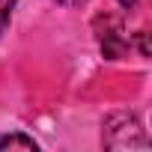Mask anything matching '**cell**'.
<instances>
[{
    "label": "cell",
    "mask_w": 152,
    "mask_h": 152,
    "mask_svg": "<svg viewBox=\"0 0 152 152\" xmlns=\"http://www.w3.org/2000/svg\"><path fill=\"white\" fill-rule=\"evenodd\" d=\"M107 149H146V134L137 122V116L131 113H110L104 119V134H102Z\"/></svg>",
    "instance_id": "cell-1"
},
{
    "label": "cell",
    "mask_w": 152,
    "mask_h": 152,
    "mask_svg": "<svg viewBox=\"0 0 152 152\" xmlns=\"http://www.w3.org/2000/svg\"><path fill=\"white\" fill-rule=\"evenodd\" d=\"M0 149H36V140L27 134H3L0 137Z\"/></svg>",
    "instance_id": "cell-2"
},
{
    "label": "cell",
    "mask_w": 152,
    "mask_h": 152,
    "mask_svg": "<svg viewBox=\"0 0 152 152\" xmlns=\"http://www.w3.org/2000/svg\"><path fill=\"white\" fill-rule=\"evenodd\" d=\"M18 0H0V33L9 27V18H12V9H15Z\"/></svg>",
    "instance_id": "cell-3"
},
{
    "label": "cell",
    "mask_w": 152,
    "mask_h": 152,
    "mask_svg": "<svg viewBox=\"0 0 152 152\" xmlns=\"http://www.w3.org/2000/svg\"><path fill=\"white\" fill-rule=\"evenodd\" d=\"M57 3H63V6H81V3H87V0H57Z\"/></svg>",
    "instance_id": "cell-4"
},
{
    "label": "cell",
    "mask_w": 152,
    "mask_h": 152,
    "mask_svg": "<svg viewBox=\"0 0 152 152\" xmlns=\"http://www.w3.org/2000/svg\"><path fill=\"white\" fill-rule=\"evenodd\" d=\"M119 3H125V6H128V3H134V0H119Z\"/></svg>",
    "instance_id": "cell-5"
}]
</instances>
